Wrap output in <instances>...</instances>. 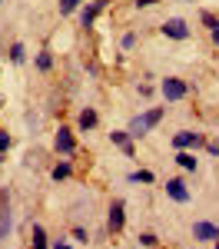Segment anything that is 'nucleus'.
<instances>
[{
  "label": "nucleus",
  "mask_w": 219,
  "mask_h": 249,
  "mask_svg": "<svg viewBox=\"0 0 219 249\" xmlns=\"http://www.w3.org/2000/svg\"><path fill=\"white\" fill-rule=\"evenodd\" d=\"M23 57H27L23 43H14V47H10V60H14V63H23Z\"/></svg>",
  "instance_id": "18"
},
{
  "label": "nucleus",
  "mask_w": 219,
  "mask_h": 249,
  "mask_svg": "<svg viewBox=\"0 0 219 249\" xmlns=\"http://www.w3.org/2000/svg\"><path fill=\"white\" fill-rule=\"evenodd\" d=\"M10 226H14V219H10V193L0 190V239L10 236Z\"/></svg>",
  "instance_id": "4"
},
{
  "label": "nucleus",
  "mask_w": 219,
  "mask_h": 249,
  "mask_svg": "<svg viewBox=\"0 0 219 249\" xmlns=\"http://www.w3.org/2000/svg\"><path fill=\"white\" fill-rule=\"evenodd\" d=\"M97 123H100V116H97V110H93V107H86V110L80 113V120H77V126L83 130V133H90Z\"/></svg>",
  "instance_id": "11"
},
{
  "label": "nucleus",
  "mask_w": 219,
  "mask_h": 249,
  "mask_svg": "<svg viewBox=\"0 0 219 249\" xmlns=\"http://www.w3.org/2000/svg\"><path fill=\"white\" fill-rule=\"evenodd\" d=\"M166 196L173 203H189V190H186L183 179H166Z\"/></svg>",
  "instance_id": "9"
},
{
  "label": "nucleus",
  "mask_w": 219,
  "mask_h": 249,
  "mask_svg": "<svg viewBox=\"0 0 219 249\" xmlns=\"http://www.w3.org/2000/svg\"><path fill=\"white\" fill-rule=\"evenodd\" d=\"M163 37H169V40H186V37H189L186 20H179V17L166 20V23H163Z\"/></svg>",
  "instance_id": "7"
},
{
  "label": "nucleus",
  "mask_w": 219,
  "mask_h": 249,
  "mask_svg": "<svg viewBox=\"0 0 219 249\" xmlns=\"http://www.w3.org/2000/svg\"><path fill=\"white\" fill-rule=\"evenodd\" d=\"M163 113H166L163 107H153V110H146L143 116H136V120L130 123V130H126V133H130V136H146V133H150V130H153V126L159 123V120H163Z\"/></svg>",
  "instance_id": "1"
},
{
  "label": "nucleus",
  "mask_w": 219,
  "mask_h": 249,
  "mask_svg": "<svg viewBox=\"0 0 219 249\" xmlns=\"http://www.w3.org/2000/svg\"><path fill=\"white\" fill-rule=\"evenodd\" d=\"M176 163L183 166V170H193V173H196V166H199V160L189 153V150H179V153H176Z\"/></svg>",
  "instance_id": "13"
},
{
  "label": "nucleus",
  "mask_w": 219,
  "mask_h": 249,
  "mask_svg": "<svg viewBox=\"0 0 219 249\" xmlns=\"http://www.w3.org/2000/svg\"><path fill=\"white\" fill-rule=\"evenodd\" d=\"M156 0H136V10H143V7H153Z\"/></svg>",
  "instance_id": "25"
},
{
  "label": "nucleus",
  "mask_w": 219,
  "mask_h": 249,
  "mask_svg": "<svg viewBox=\"0 0 219 249\" xmlns=\"http://www.w3.org/2000/svg\"><path fill=\"white\" fill-rule=\"evenodd\" d=\"M173 146L176 150H196V146H206V140H202V133H193V130H179L176 136H173Z\"/></svg>",
  "instance_id": "5"
},
{
  "label": "nucleus",
  "mask_w": 219,
  "mask_h": 249,
  "mask_svg": "<svg viewBox=\"0 0 219 249\" xmlns=\"http://www.w3.org/2000/svg\"><path fill=\"white\" fill-rule=\"evenodd\" d=\"M193 239H199V243H216L219 239V226L216 223L199 219V223H193Z\"/></svg>",
  "instance_id": "6"
},
{
  "label": "nucleus",
  "mask_w": 219,
  "mask_h": 249,
  "mask_svg": "<svg viewBox=\"0 0 219 249\" xmlns=\"http://www.w3.org/2000/svg\"><path fill=\"white\" fill-rule=\"evenodd\" d=\"M216 249H219V239H216Z\"/></svg>",
  "instance_id": "27"
},
{
  "label": "nucleus",
  "mask_w": 219,
  "mask_h": 249,
  "mask_svg": "<svg viewBox=\"0 0 219 249\" xmlns=\"http://www.w3.org/2000/svg\"><path fill=\"white\" fill-rule=\"evenodd\" d=\"M103 7H106V0H93V3L80 14V23H83V27H93V20L100 17V10H103Z\"/></svg>",
  "instance_id": "10"
},
{
  "label": "nucleus",
  "mask_w": 219,
  "mask_h": 249,
  "mask_svg": "<svg viewBox=\"0 0 219 249\" xmlns=\"http://www.w3.org/2000/svg\"><path fill=\"white\" fill-rule=\"evenodd\" d=\"M139 246H156V236L153 232H139Z\"/></svg>",
  "instance_id": "21"
},
{
  "label": "nucleus",
  "mask_w": 219,
  "mask_h": 249,
  "mask_svg": "<svg viewBox=\"0 0 219 249\" xmlns=\"http://www.w3.org/2000/svg\"><path fill=\"white\" fill-rule=\"evenodd\" d=\"M209 37H213V43H216V47H219V23H216V27H213V30H209Z\"/></svg>",
  "instance_id": "24"
},
{
  "label": "nucleus",
  "mask_w": 219,
  "mask_h": 249,
  "mask_svg": "<svg viewBox=\"0 0 219 249\" xmlns=\"http://www.w3.org/2000/svg\"><path fill=\"white\" fill-rule=\"evenodd\" d=\"M202 23H206V27H209V30H213V27H216L219 20L213 17V14H209V10H202Z\"/></svg>",
  "instance_id": "22"
},
{
  "label": "nucleus",
  "mask_w": 219,
  "mask_h": 249,
  "mask_svg": "<svg viewBox=\"0 0 219 249\" xmlns=\"http://www.w3.org/2000/svg\"><path fill=\"white\" fill-rule=\"evenodd\" d=\"M0 160H3V153H0Z\"/></svg>",
  "instance_id": "28"
},
{
  "label": "nucleus",
  "mask_w": 219,
  "mask_h": 249,
  "mask_svg": "<svg viewBox=\"0 0 219 249\" xmlns=\"http://www.w3.org/2000/svg\"><path fill=\"white\" fill-rule=\"evenodd\" d=\"M34 249H47V232H43V226H34Z\"/></svg>",
  "instance_id": "15"
},
{
  "label": "nucleus",
  "mask_w": 219,
  "mask_h": 249,
  "mask_svg": "<svg viewBox=\"0 0 219 249\" xmlns=\"http://www.w3.org/2000/svg\"><path fill=\"white\" fill-rule=\"evenodd\" d=\"M159 90H163V96H166L169 103H176V100H183V96L189 93V83H186V80H179V77H166Z\"/></svg>",
  "instance_id": "2"
},
{
  "label": "nucleus",
  "mask_w": 219,
  "mask_h": 249,
  "mask_svg": "<svg viewBox=\"0 0 219 249\" xmlns=\"http://www.w3.org/2000/svg\"><path fill=\"white\" fill-rule=\"evenodd\" d=\"M110 140L117 143L123 153H133V143H130V133H126V130H113V133H110Z\"/></svg>",
  "instance_id": "12"
},
{
  "label": "nucleus",
  "mask_w": 219,
  "mask_h": 249,
  "mask_svg": "<svg viewBox=\"0 0 219 249\" xmlns=\"http://www.w3.org/2000/svg\"><path fill=\"white\" fill-rule=\"evenodd\" d=\"M70 173H73V166H70V163H57V166H53V173H50V176H53V179H67V176H70Z\"/></svg>",
  "instance_id": "14"
},
{
  "label": "nucleus",
  "mask_w": 219,
  "mask_h": 249,
  "mask_svg": "<svg viewBox=\"0 0 219 249\" xmlns=\"http://www.w3.org/2000/svg\"><path fill=\"white\" fill-rule=\"evenodd\" d=\"M37 67L43 70V73H47V70L53 67V57H50V50H40V57H37Z\"/></svg>",
  "instance_id": "16"
},
{
  "label": "nucleus",
  "mask_w": 219,
  "mask_h": 249,
  "mask_svg": "<svg viewBox=\"0 0 219 249\" xmlns=\"http://www.w3.org/2000/svg\"><path fill=\"white\" fill-rule=\"evenodd\" d=\"M10 146H14V140H10V133H7V130H0V153H7Z\"/></svg>",
  "instance_id": "19"
},
{
  "label": "nucleus",
  "mask_w": 219,
  "mask_h": 249,
  "mask_svg": "<svg viewBox=\"0 0 219 249\" xmlns=\"http://www.w3.org/2000/svg\"><path fill=\"white\" fill-rule=\"evenodd\" d=\"M123 223H126V203H123V199H113V203H110V213H106V230L119 232Z\"/></svg>",
  "instance_id": "3"
},
{
  "label": "nucleus",
  "mask_w": 219,
  "mask_h": 249,
  "mask_svg": "<svg viewBox=\"0 0 219 249\" xmlns=\"http://www.w3.org/2000/svg\"><path fill=\"white\" fill-rule=\"evenodd\" d=\"M53 249H70V246H67V243H57V246H53Z\"/></svg>",
  "instance_id": "26"
},
{
  "label": "nucleus",
  "mask_w": 219,
  "mask_h": 249,
  "mask_svg": "<svg viewBox=\"0 0 219 249\" xmlns=\"http://www.w3.org/2000/svg\"><path fill=\"white\" fill-rule=\"evenodd\" d=\"M53 146H57V153L70 156L73 150H77V140H73V133H70L67 126H60V130H57V136H53Z\"/></svg>",
  "instance_id": "8"
},
{
  "label": "nucleus",
  "mask_w": 219,
  "mask_h": 249,
  "mask_svg": "<svg viewBox=\"0 0 219 249\" xmlns=\"http://www.w3.org/2000/svg\"><path fill=\"white\" fill-rule=\"evenodd\" d=\"M130 179H133V183H153L156 176H153L150 170H139V173H130Z\"/></svg>",
  "instance_id": "17"
},
{
  "label": "nucleus",
  "mask_w": 219,
  "mask_h": 249,
  "mask_svg": "<svg viewBox=\"0 0 219 249\" xmlns=\"http://www.w3.org/2000/svg\"><path fill=\"white\" fill-rule=\"evenodd\" d=\"M80 0H60V14H73Z\"/></svg>",
  "instance_id": "20"
},
{
  "label": "nucleus",
  "mask_w": 219,
  "mask_h": 249,
  "mask_svg": "<svg viewBox=\"0 0 219 249\" xmlns=\"http://www.w3.org/2000/svg\"><path fill=\"white\" fill-rule=\"evenodd\" d=\"M73 236H77L80 243H86V239H90V236H86V230H83V226H77V230H73Z\"/></svg>",
  "instance_id": "23"
}]
</instances>
